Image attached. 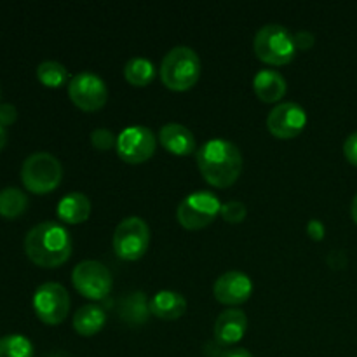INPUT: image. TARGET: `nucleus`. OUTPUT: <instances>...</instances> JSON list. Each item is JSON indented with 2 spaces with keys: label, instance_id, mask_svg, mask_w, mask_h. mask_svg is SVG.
Instances as JSON below:
<instances>
[{
  "label": "nucleus",
  "instance_id": "dca6fc26",
  "mask_svg": "<svg viewBox=\"0 0 357 357\" xmlns=\"http://www.w3.org/2000/svg\"><path fill=\"white\" fill-rule=\"evenodd\" d=\"M150 312L159 319L173 321L183 316L187 310V300L180 291L174 289H160L149 302Z\"/></svg>",
  "mask_w": 357,
  "mask_h": 357
},
{
  "label": "nucleus",
  "instance_id": "a878e982",
  "mask_svg": "<svg viewBox=\"0 0 357 357\" xmlns=\"http://www.w3.org/2000/svg\"><path fill=\"white\" fill-rule=\"evenodd\" d=\"M91 143L98 150H110L112 146H117V136L110 129L98 128L91 132Z\"/></svg>",
  "mask_w": 357,
  "mask_h": 357
},
{
  "label": "nucleus",
  "instance_id": "39448f33",
  "mask_svg": "<svg viewBox=\"0 0 357 357\" xmlns=\"http://www.w3.org/2000/svg\"><path fill=\"white\" fill-rule=\"evenodd\" d=\"M61 176V162L49 152L30 153L21 166V181L33 194H47L54 190Z\"/></svg>",
  "mask_w": 357,
  "mask_h": 357
},
{
  "label": "nucleus",
  "instance_id": "6e6552de",
  "mask_svg": "<svg viewBox=\"0 0 357 357\" xmlns=\"http://www.w3.org/2000/svg\"><path fill=\"white\" fill-rule=\"evenodd\" d=\"M72 281L77 291L91 300L107 298L114 286L110 271L96 260H84L77 264L72 272Z\"/></svg>",
  "mask_w": 357,
  "mask_h": 357
},
{
  "label": "nucleus",
  "instance_id": "0eeeda50",
  "mask_svg": "<svg viewBox=\"0 0 357 357\" xmlns=\"http://www.w3.org/2000/svg\"><path fill=\"white\" fill-rule=\"evenodd\" d=\"M150 244V229L139 216H129L117 225L114 232V250L122 260H138Z\"/></svg>",
  "mask_w": 357,
  "mask_h": 357
},
{
  "label": "nucleus",
  "instance_id": "4be33fe9",
  "mask_svg": "<svg viewBox=\"0 0 357 357\" xmlns=\"http://www.w3.org/2000/svg\"><path fill=\"white\" fill-rule=\"evenodd\" d=\"M150 309L146 303V296L143 291H135L122 302L121 316L129 324H142L146 321Z\"/></svg>",
  "mask_w": 357,
  "mask_h": 357
},
{
  "label": "nucleus",
  "instance_id": "aec40b11",
  "mask_svg": "<svg viewBox=\"0 0 357 357\" xmlns=\"http://www.w3.org/2000/svg\"><path fill=\"white\" fill-rule=\"evenodd\" d=\"M124 77L132 86H146L155 77V66L143 56H135L124 66Z\"/></svg>",
  "mask_w": 357,
  "mask_h": 357
},
{
  "label": "nucleus",
  "instance_id": "2eb2a0df",
  "mask_svg": "<svg viewBox=\"0 0 357 357\" xmlns=\"http://www.w3.org/2000/svg\"><path fill=\"white\" fill-rule=\"evenodd\" d=\"M159 142L167 152L174 155H190L195 150V136L187 126L167 122L159 132Z\"/></svg>",
  "mask_w": 357,
  "mask_h": 357
},
{
  "label": "nucleus",
  "instance_id": "5701e85b",
  "mask_svg": "<svg viewBox=\"0 0 357 357\" xmlns=\"http://www.w3.org/2000/svg\"><path fill=\"white\" fill-rule=\"evenodd\" d=\"M0 357H33V344L21 333H9L0 338Z\"/></svg>",
  "mask_w": 357,
  "mask_h": 357
},
{
  "label": "nucleus",
  "instance_id": "4468645a",
  "mask_svg": "<svg viewBox=\"0 0 357 357\" xmlns=\"http://www.w3.org/2000/svg\"><path fill=\"white\" fill-rule=\"evenodd\" d=\"M248 330V317L241 309H225L215 323V338L218 345L229 347L236 345L237 342L243 340L244 333Z\"/></svg>",
  "mask_w": 357,
  "mask_h": 357
},
{
  "label": "nucleus",
  "instance_id": "f3484780",
  "mask_svg": "<svg viewBox=\"0 0 357 357\" xmlns=\"http://www.w3.org/2000/svg\"><path fill=\"white\" fill-rule=\"evenodd\" d=\"M253 87L261 101L274 103L286 94V79L281 72L274 68L258 70L253 79Z\"/></svg>",
  "mask_w": 357,
  "mask_h": 357
},
{
  "label": "nucleus",
  "instance_id": "ddd939ff",
  "mask_svg": "<svg viewBox=\"0 0 357 357\" xmlns=\"http://www.w3.org/2000/svg\"><path fill=\"white\" fill-rule=\"evenodd\" d=\"M253 293V281L241 271H229L215 282V296L225 305H241Z\"/></svg>",
  "mask_w": 357,
  "mask_h": 357
},
{
  "label": "nucleus",
  "instance_id": "f03ea898",
  "mask_svg": "<svg viewBox=\"0 0 357 357\" xmlns=\"http://www.w3.org/2000/svg\"><path fill=\"white\" fill-rule=\"evenodd\" d=\"M24 251L40 267H59L72 255V236L61 223H37L24 237Z\"/></svg>",
  "mask_w": 357,
  "mask_h": 357
},
{
  "label": "nucleus",
  "instance_id": "20e7f679",
  "mask_svg": "<svg viewBox=\"0 0 357 357\" xmlns=\"http://www.w3.org/2000/svg\"><path fill=\"white\" fill-rule=\"evenodd\" d=\"M255 52L268 65H286L295 58V35L286 26L268 23L255 35Z\"/></svg>",
  "mask_w": 357,
  "mask_h": 357
},
{
  "label": "nucleus",
  "instance_id": "9d476101",
  "mask_svg": "<svg viewBox=\"0 0 357 357\" xmlns=\"http://www.w3.org/2000/svg\"><path fill=\"white\" fill-rule=\"evenodd\" d=\"M68 94L73 103L86 112L98 110L108 100L107 84L91 70H82L72 77L68 84Z\"/></svg>",
  "mask_w": 357,
  "mask_h": 357
},
{
  "label": "nucleus",
  "instance_id": "72a5a7b5",
  "mask_svg": "<svg viewBox=\"0 0 357 357\" xmlns=\"http://www.w3.org/2000/svg\"><path fill=\"white\" fill-rule=\"evenodd\" d=\"M49 357H65L63 354H52V356H49Z\"/></svg>",
  "mask_w": 357,
  "mask_h": 357
},
{
  "label": "nucleus",
  "instance_id": "c756f323",
  "mask_svg": "<svg viewBox=\"0 0 357 357\" xmlns=\"http://www.w3.org/2000/svg\"><path fill=\"white\" fill-rule=\"evenodd\" d=\"M295 45L296 49H309L314 45V35L309 30L296 31L295 33Z\"/></svg>",
  "mask_w": 357,
  "mask_h": 357
},
{
  "label": "nucleus",
  "instance_id": "6ab92c4d",
  "mask_svg": "<svg viewBox=\"0 0 357 357\" xmlns=\"http://www.w3.org/2000/svg\"><path fill=\"white\" fill-rule=\"evenodd\" d=\"M107 323V312L101 305L96 303H87L82 305L73 316V328L82 337H93Z\"/></svg>",
  "mask_w": 357,
  "mask_h": 357
},
{
  "label": "nucleus",
  "instance_id": "a211bd4d",
  "mask_svg": "<svg viewBox=\"0 0 357 357\" xmlns=\"http://www.w3.org/2000/svg\"><path fill=\"white\" fill-rule=\"evenodd\" d=\"M91 201L82 192H70L58 202V216L65 223H82L89 218Z\"/></svg>",
  "mask_w": 357,
  "mask_h": 357
},
{
  "label": "nucleus",
  "instance_id": "423d86ee",
  "mask_svg": "<svg viewBox=\"0 0 357 357\" xmlns=\"http://www.w3.org/2000/svg\"><path fill=\"white\" fill-rule=\"evenodd\" d=\"M222 209V202L213 192L197 190L188 194L178 204L176 218L185 229L197 230L209 225Z\"/></svg>",
  "mask_w": 357,
  "mask_h": 357
},
{
  "label": "nucleus",
  "instance_id": "9b49d317",
  "mask_svg": "<svg viewBox=\"0 0 357 357\" xmlns=\"http://www.w3.org/2000/svg\"><path fill=\"white\" fill-rule=\"evenodd\" d=\"M157 139L146 126H129L117 136V153L126 162H145L155 152Z\"/></svg>",
  "mask_w": 357,
  "mask_h": 357
},
{
  "label": "nucleus",
  "instance_id": "b1692460",
  "mask_svg": "<svg viewBox=\"0 0 357 357\" xmlns=\"http://www.w3.org/2000/svg\"><path fill=\"white\" fill-rule=\"evenodd\" d=\"M37 77L44 86L59 87L68 80V70L54 59H45L37 66Z\"/></svg>",
  "mask_w": 357,
  "mask_h": 357
},
{
  "label": "nucleus",
  "instance_id": "473e14b6",
  "mask_svg": "<svg viewBox=\"0 0 357 357\" xmlns=\"http://www.w3.org/2000/svg\"><path fill=\"white\" fill-rule=\"evenodd\" d=\"M351 215H352V220L357 223V194L354 197V201H352V206H351Z\"/></svg>",
  "mask_w": 357,
  "mask_h": 357
},
{
  "label": "nucleus",
  "instance_id": "f8f14e48",
  "mask_svg": "<svg viewBox=\"0 0 357 357\" xmlns=\"http://www.w3.org/2000/svg\"><path fill=\"white\" fill-rule=\"evenodd\" d=\"M268 131L275 136V138L288 139L295 138L303 128L307 126V112L302 105L295 103V101H284L279 103L271 110L267 117Z\"/></svg>",
  "mask_w": 357,
  "mask_h": 357
},
{
  "label": "nucleus",
  "instance_id": "cd10ccee",
  "mask_svg": "<svg viewBox=\"0 0 357 357\" xmlns=\"http://www.w3.org/2000/svg\"><path fill=\"white\" fill-rule=\"evenodd\" d=\"M344 153L351 164L357 166V131L352 132L344 143Z\"/></svg>",
  "mask_w": 357,
  "mask_h": 357
},
{
  "label": "nucleus",
  "instance_id": "1a4fd4ad",
  "mask_svg": "<svg viewBox=\"0 0 357 357\" xmlns=\"http://www.w3.org/2000/svg\"><path fill=\"white\" fill-rule=\"evenodd\" d=\"M33 309L44 323H63L70 310L68 291L59 282H44L33 293Z\"/></svg>",
  "mask_w": 357,
  "mask_h": 357
},
{
  "label": "nucleus",
  "instance_id": "c85d7f7f",
  "mask_svg": "<svg viewBox=\"0 0 357 357\" xmlns=\"http://www.w3.org/2000/svg\"><path fill=\"white\" fill-rule=\"evenodd\" d=\"M307 234L312 237L314 241H321L326 234V229H324V223L321 220L312 218L309 223H307Z\"/></svg>",
  "mask_w": 357,
  "mask_h": 357
},
{
  "label": "nucleus",
  "instance_id": "f257e3e1",
  "mask_svg": "<svg viewBox=\"0 0 357 357\" xmlns=\"http://www.w3.org/2000/svg\"><path fill=\"white\" fill-rule=\"evenodd\" d=\"M195 159L204 180L213 187H230L243 171L241 150L225 138L208 139L197 150Z\"/></svg>",
  "mask_w": 357,
  "mask_h": 357
},
{
  "label": "nucleus",
  "instance_id": "bb28decb",
  "mask_svg": "<svg viewBox=\"0 0 357 357\" xmlns=\"http://www.w3.org/2000/svg\"><path fill=\"white\" fill-rule=\"evenodd\" d=\"M17 119V110L14 105L10 103H0V124L6 128L10 126Z\"/></svg>",
  "mask_w": 357,
  "mask_h": 357
},
{
  "label": "nucleus",
  "instance_id": "2f4dec72",
  "mask_svg": "<svg viewBox=\"0 0 357 357\" xmlns=\"http://www.w3.org/2000/svg\"><path fill=\"white\" fill-rule=\"evenodd\" d=\"M6 143H7V129L0 124V150L6 146Z\"/></svg>",
  "mask_w": 357,
  "mask_h": 357
},
{
  "label": "nucleus",
  "instance_id": "393cba45",
  "mask_svg": "<svg viewBox=\"0 0 357 357\" xmlns=\"http://www.w3.org/2000/svg\"><path fill=\"white\" fill-rule=\"evenodd\" d=\"M220 215H222V218L225 220L227 223H241L246 218L248 209L241 201H229L222 204Z\"/></svg>",
  "mask_w": 357,
  "mask_h": 357
},
{
  "label": "nucleus",
  "instance_id": "412c9836",
  "mask_svg": "<svg viewBox=\"0 0 357 357\" xmlns=\"http://www.w3.org/2000/svg\"><path fill=\"white\" fill-rule=\"evenodd\" d=\"M28 206V197L16 187H6L0 190V215L6 218H16L23 215Z\"/></svg>",
  "mask_w": 357,
  "mask_h": 357
},
{
  "label": "nucleus",
  "instance_id": "7ed1b4c3",
  "mask_svg": "<svg viewBox=\"0 0 357 357\" xmlns=\"http://www.w3.org/2000/svg\"><path fill=\"white\" fill-rule=\"evenodd\" d=\"M201 75V59L187 45H176L164 56L160 63V79L169 89H190Z\"/></svg>",
  "mask_w": 357,
  "mask_h": 357
},
{
  "label": "nucleus",
  "instance_id": "7c9ffc66",
  "mask_svg": "<svg viewBox=\"0 0 357 357\" xmlns=\"http://www.w3.org/2000/svg\"><path fill=\"white\" fill-rule=\"evenodd\" d=\"M223 357H253L250 351H246V349H230V351H227Z\"/></svg>",
  "mask_w": 357,
  "mask_h": 357
}]
</instances>
